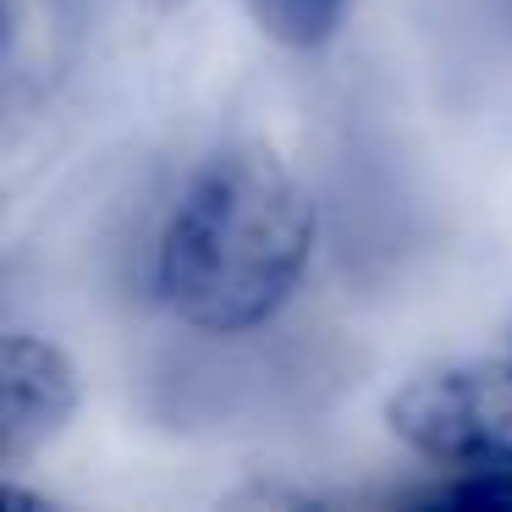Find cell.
<instances>
[{"mask_svg":"<svg viewBox=\"0 0 512 512\" xmlns=\"http://www.w3.org/2000/svg\"><path fill=\"white\" fill-rule=\"evenodd\" d=\"M320 237L309 188L270 144L210 155L177 193L155 254L166 309L204 336H248L303 287Z\"/></svg>","mask_w":512,"mask_h":512,"instance_id":"cell-1","label":"cell"},{"mask_svg":"<svg viewBox=\"0 0 512 512\" xmlns=\"http://www.w3.org/2000/svg\"><path fill=\"white\" fill-rule=\"evenodd\" d=\"M386 424L408 452L463 474H512V364H441L402 380Z\"/></svg>","mask_w":512,"mask_h":512,"instance_id":"cell-2","label":"cell"},{"mask_svg":"<svg viewBox=\"0 0 512 512\" xmlns=\"http://www.w3.org/2000/svg\"><path fill=\"white\" fill-rule=\"evenodd\" d=\"M78 413V369L56 342L0 331V463L39 452Z\"/></svg>","mask_w":512,"mask_h":512,"instance_id":"cell-3","label":"cell"},{"mask_svg":"<svg viewBox=\"0 0 512 512\" xmlns=\"http://www.w3.org/2000/svg\"><path fill=\"white\" fill-rule=\"evenodd\" d=\"M243 12L281 50H325L342 34L353 0H243Z\"/></svg>","mask_w":512,"mask_h":512,"instance_id":"cell-4","label":"cell"},{"mask_svg":"<svg viewBox=\"0 0 512 512\" xmlns=\"http://www.w3.org/2000/svg\"><path fill=\"white\" fill-rule=\"evenodd\" d=\"M0 507H39V496H28L17 485H0Z\"/></svg>","mask_w":512,"mask_h":512,"instance_id":"cell-5","label":"cell"},{"mask_svg":"<svg viewBox=\"0 0 512 512\" xmlns=\"http://www.w3.org/2000/svg\"><path fill=\"white\" fill-rule=\"evenodd\" d=\"M155 12H177V6H188V0H149Z\"/></svg>","mask_w":512,"mask_h":512,"instance_id":"cell-6","label":"cell"}]
</instances>
